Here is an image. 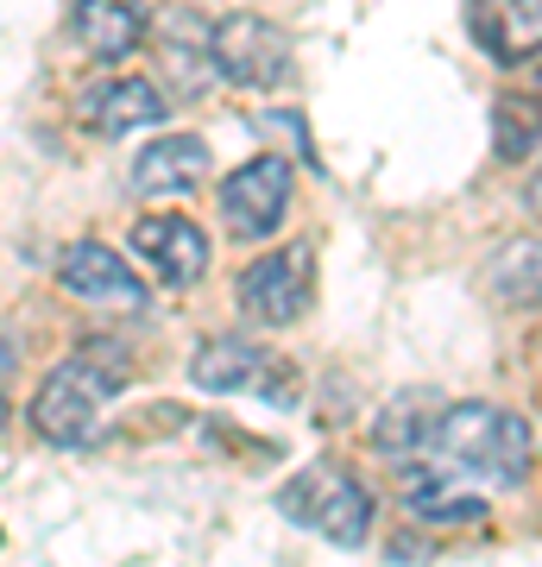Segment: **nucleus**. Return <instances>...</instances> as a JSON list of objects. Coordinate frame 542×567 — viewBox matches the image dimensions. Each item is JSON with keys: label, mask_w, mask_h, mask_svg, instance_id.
<instances>
[{"label": "nucleus", "mask_w": 542, "mask_h": 567, "mask_svg": "<svg viewBox=\"0 0 542 567\" xmlns=\"http://www.w3.org/2000/svg\"><path fill=\"white\" fill-rule=\"evenodd\" d=\"M241 309L253 316V322L265 328H290L309 316V303H316V252L309 246H272L265 259H253L241 271Z\"/></svg>", "instance_id": "423d86ee"}, {"label": "nucleus", "mask_w": 542, "mask_h": 567, "mask_svg": "<svg viewBox=\"0 0 542 567\" xmlns=\"http://www.w3.org/2000/svg\"><path fill=\"white\" fill-rule=\"evenodd\" d=\"M0 410H7V404H0ZM0 423H7V416H0Z\"/></svg>", "instance_id": "4be33fe9"}, {"label": "nucleus", "mask_w": 542, "mask_h": 567, "mask_svg": "<svg viewBox=\"0 0 542 567\" xmlns=\"http://www.w3.org/2000/svg\"><path fill=\"white\" fill-rule=\"evenodd\" d=\"M403 466V505L417 524H436V529H454V524H480L485 517V498L467 480L442 473L429 461H398Z\"/></svg>", "instance_id": "f8f14e48"}, {"label": "nucleus", "mask_w": 542, "mask_h": 567, "mask_svg": "<svg viewBox=\"0 0 542 567\" xmlns=\"http://www.w3.org/2000/svg\"><path fill=\"white\" fill-rule=\"evenodd\" d=\"M190 379L215 398H265V404H297V372L290 360H278L272 347L241 341V334H222V341H202L196 360H190Z\"/></svg>", "instance_id": "20e7f679"}, {"label": "nucleus", "mask_w": 542, "mask_h": 567, "mask_svg": "<svg viewBox=\"0 0 542 567\" xmlns=\"http://www.w3.org/2000/svg\"><path fill=\"white\" fill-rule=\"evenodd\" d=\"M523 203H530V215L542 221V164L530 171V183H523Z\"/></svg>", "instance_id": "6ab92c4d"}, {"label": "nucleus", "mask_w": 542, "mask_h": 567, "mask_svg": "<svg viewBox=\"0 0 542 567\" xmlns=\"http://www.w3.org/2000/svg\"><path fill=\"white\" fill-rule=\"evenodd\" d=\"M485 290L504 309H542V240H504L485 265Z\"/></svg>", "instance_id": "2eb2a0df"}, {"label": "nucleus", "mask_w": 542, "mask_h": 567, "mask_svg": "<svg viewBox=\"0 0 542 567\" xmlns=\"http://www.w3.org/2000/svg\"><path fill=\"white\" fill-rule=\"evenodd\" d=\"M202 177H208V145H202L196 133L152 140L140 158H133V189H140V196H190Z\"/></svg>", "instance_id": "4468645a"}, {"label": "nucleus", "mask_w": 542, "mask_h": 567, "mask_svg": "<svg viewBox=\"0 0 542 567\" xmlns=\"http://www.w3.org/2000/svg\"><path fill=\"white\" fill-rule=\"evenodd\" d=\"M208 58H215V76L234 89H284L290 82V32L272 25L265 13H227L208 32Z\"/></svg>", "instance_id": "39448f33"}, {"label": "nucleus", "mask_w": 542, "mask_h": 567, "mask_svg": "<svg viewBox=\"0 0 542 567\" xmlns=\"http://www.w3.org/2000/svg\"><path fill=\"white\" fill-rule=\"evenodd\" d=\"M542 145V102L530 95H504L499 107H492V152H499L504 164H523L530 152Z\"/></svg>", "instance_id": "a211bd4d"}, {"label": "nucleus", "mask_w": 542, "mask_h": 567, "mask_svg": "<svg viewBox=\"0 0 542 567\" xmlns=\"http://www.w3.org/2000/svg\"><path fill=\"white\" fill-rule=\"evenodd\" d=\"M467 32L492 63L518 70L542 51V0H467Z\"/></svg>", "instance_id": "9b49d317"}, {"label": "nucleus", "mask_w": 542, "mask_h": 567, "mask_svg": "<svg viewBox=\"0 0 542 567\" xmlns=\"http://www.w3.org/2000/svg\"><path fill=\"white\" fill-rule=\"evenodd\" d=\"M7 353H13V347H7V334H0V372H7Z\"/></svg>", "instance_id": "412c9836"}, {"label": "nucleus", "mask_w": 542, "mask_h": 567, "mask_svg": "<svg viewBox=\"0 0 542 567\" xmlns=\"http://www.w3.org/2000/svg\"><path fill=\"white\" fill-rule=\"evenodd\" d=\"M164 114H171V102L158 95V82L145 76H108L76 95V121L89 133H101V140H126L140 126H158Z\"/></svg>", "instance_id": "9d476101"}, {"label": "nucleus", "mask_w": 542, "mask_h": 567, "mask_svg": "<svg viewBox=\"0 0 542 567\" xmlns=\"http://www.w3.org/2000/svg\"><path fill=\"white\" fill-rule=\"evenodd\" d=\"M126 246H133V259H145V271L158 284H171V290H190V284L208 271V234H202L190 215H140L133 221V234H126Z\"/></svg>", "instance_id": "1a4fd4ad"}, {"label": "nucleus", "mask_w": 542, "mask_h": 567, "mask_svg": "<svg viewBox=\"0 0 542 567\" xmlns=\"http://www.w3.org/2000/svg\"><path fill=\"white\" fill-rule=\"evenodd\" d=\"M530 454H536V435L523 423L518 410L504 404H448L436 410V423L422 435V447L410 461H429L467 480V486H523V473H530Z\"/></svg>", "instance_id": "f257e3e1"}, {"label": "nucleus", "mask_w": 542, "mask_h": 567, "mask_svg": "<svg viewBox=\"0 0 542 567\" xmlns=\"http://www.w3.org/2000/svg\"><path fill=\"white\" fill-rule=\"evenodd\" d=\"M436 398H417V391H403V398H391V404L379 410V429H372V442H379V454H391V461H410L422 447V435H429V423H436Z\"/></svg>", "instance_id": "dca6fc26"}, {"label": "nucleus", "mask_w": 542, "mask_h": 567, "mask_svg": "<svg viewBox=\"0 0 542 567\" xmlns=\"http://www.w3.org/2000/svg\"><path fill=\"white\" fill-rule=\"evenodd\" d=\"M278 511L297 529H309V536H321L335 548H360L372 536V492L335 461H316L303 473H290L278 486Z\"/></svg>", "instance_id": "7ed1b4c3"}, {"label": "nucleus", "mask_w": 542, "mask_h": 567, "mask_svg": "<svg viewBox=\"0 0 542 567\" xmlns=\"http://www.w3.org/2000/svg\"><path fill=\"white\" fill-rule=\"evenodd\" d=\"M58 284L70 290V297H82V303L114 309V316H145V309H152L145 278L121 259V252H114V246H101V240L63 246V252H58Z\"/></svg>", "instance_id": "6e6552de"}, {"label": "nucleus", "mask_w": 542, "mask_h": 567, "mask_svg": "<svg viewBox=\"0 0 542 567\" xmlns=\"http://www.w3.org/2000/svg\"><path fill=\"white\" fill-rule=\"evenodd\" d=\"M530 95L542 102V51H536V63H530Z\"/></svg>", "instance_id": "aec40b11"}, {"label": "nucleus", "mask_w": 542, "mask_h": 567, "mask_svg": "<svg viewBox=\"0 0 542 567\" xmlns=\"http://www.w3.org/2000/svg\"><path fill=\"white\" fill-rule=\"evenodd\" d=\"M290 203H297V171L278 152H259V158H246L241 171L222 177V215L234 240H272L278 221L290 215Z\"/></svg>", "instance_id": "0eeeda50"}, {"label": "nucleus", "mask_w": 542, "mask_h": 567, "mask_svg": "<svg viewBox=\"0 0 542 567\" xmlns=\"http://www.w3.org/2000/svg\"><path fill=\"white\" fill-rule=\"evenodd\" d=\"M70 39L95 63H121L145 39V0H76L70 13Z\"/></svg>", "instance_id": "ddd939ff"}, {"label": "nucleus", "mask_w": 542, "mask_h": 567, "mask_svg": "<svg viewBox=\"0 0 542 567\" xmlns=\"http://www.w3.org/2000/svg\"><path fill=\"white\" fill-rule=\"evenodd\" d=\"M164 76H171V95H202L215 82V58H208L202 25L177 20V32H164Z\"/></svg>", "instance_id": "f3484780"}, {"label": "nucleus", "mask_w": 542, "mask_h": 567, "mask_svg": "<svg viewBox=\"0 0 542 567\" xmlns=\"http://www.w3.org/2000/svg\"><path fill=\"white\" fill-rule=\"evenodd\" d=\"M126 379H133L126 353L89 341V347H76L70 360H58L44 372V385L32 391V410H25V416H32V429H39L51 447H82L95 435L101 410L126 391Z\"/></svg>", "instance_id": "f03ea898"}]
</instances>
